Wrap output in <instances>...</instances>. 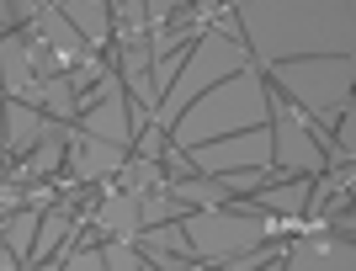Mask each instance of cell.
<instances>
[{
    "label": "cell",
    "instance_id": "cell-7",
    "mask_svg": "<svg viewBox=\"0 0 356 271\" xmlns=\"http://www.w3.org/2000/svg\"><path fill=\"white\" fill-rule=\"evenodd\" d=\"M309 192H314V176H277V181H266V186L245 192V202H250V208L277 213V218H293V224L303 229V213H309Z\"/></svg>",
    "mask_w": 356,
    "mask_h": 271
},
{
    "label": "cell",
    "instance_id": "cell-14",
    "mask_svg": "<svg viewBox=\"0 0 356 271\" xmlns=\"http://www.w3.org/2000/svg\"><path fill=\"white\" fill-rule=\"evenodd\" d=\"M59 202V181H27V208H48Z\"/></svg>",
    "mask_w": 356,
    "mask_h": 271
},
{
    "label": "cell",
    "instance_id": "cell-2",
    "mask_svg": "<svg viewBox=\"0 0 356 271\" xmlns=\"http://www.w3.org/2000/svg\"><path fill=\"white\" fill-rule=\"evenodd\" d=\"M266 122V75L261 64H239L234 75H223L213 90H202L176 122H170V144L176 149H192V144H208V138L239 133V128H261Z\"/></svg>",
    "mask_w": 356,
    "mask_h": 271
},
{
    "label": "cell",
    "instance_id": "cell-15",
    "mask_svg": "<svg viewBox=\"0 0 356 271\" xmlns=\"http://www.w3.org/2000/svg\"><path fill=\"white\" fill-rule=\"evenodd\" d=\"M0 144H6V96H0Z\"/></svg>",
    "mask_w": 356,
    "mask_h": 271
},
{
    "label": "cell",
    "instance_id": "cell-17",
    "mask_svg": "<svg viewBox=\"0 0 356 271\" xmlns=\"http://www.w3.org/2000/svg\"><path fill=\"white\" fill-rule=\"evenodd\" d=\"M186 6H192V0H186Z\"/></svg>",
    "mask_w": 356,
    "mask_h": 271
},
{
    "label": "cell",
    "instance_id": "cell-6",
    "mask_svg": "<svg viewBox=\"0 0 356 271\" xmlns=\"http://www.w3.org/2000/svg\"><path fill=\"white\" fill-rule=\"evenodd\" d=\"M122 160H128V149H118V144L86 133V128H70L64 170H70L74 181H106V176H118V170H122Z\"/></svg>",
    "mask_w": 356,
    "mask_h": 271
},
{
    "label": "cell",
    "instance_id": "cell-3",
    "mask_svg": "<svg viewBox=\"0 0 356 271\" xmlns=\"http://www.w3.org/2000/svg\"><path fill=\"white\" fill-rule=\"evenodd\" d=\"M261 75L298 101L319 128H335L346 106H351V80H356V54H298V59L261 64Z\"/></svg>",
    "mask_w": 356,
    "mask_h": 271
},
{
    "label": "cell",
    "instance_id": "cell-10",
    "mask_svg": "<svg viewBox=\"0 0 356 271\" xmlns=\"http://www.w3.org/2000/svg\"><path fill=\"white\" fill-rule=\"evenodd\" d=\"M38 213H43V208H27V202H22V208H11L6 218H0V250L16 261V271L27 266L32 234H38Z\"/></svg>",
    "mask_w": 356,
    "mask_h": 271
},
{
    "label": "cell",
    "instance_id": "cell-12",
    "mask_svg": "<svg viewBox=\"0 0 356 271\" xmlns=\"http://www.w3.org/2000/svg\"><path fill=\"white\" fill-rule=\"evenodd\" d=\"M102 271H149V256L138 250L134 240L106 234V240H102Z\"/></svg>",
    "mask_w": 356,
    "mask_h": 271
},
{
    "label": "cell",
    "instance_id": "cell-1",
    "mask_svg": "<svg viewBox=\"0 0 356 271\" xmlns=\"http://www.w3.org/2000/svg\"><path fill=\"white\" fill-rule=\"evenodd\" d=\"M229 11L255 64L356 48V0H239Z\"/></svg>",
    "mask_w": 356,
    "mask_h": 271
},
{
    "label": "cell",
    "instance_id": "cell-8",
    "mask_svg": "<svg viewBox=\"0 0 356 271\" xmlns=\"http://www.w3.org/2000/svg\"><path fill=\"white\" fill-rule=\"evenodd\" d=\"M64 128L59 117H48L43 106H27V101H6V160H22V154L38 144L43 133Z\"/></svg>",
    "mask_w": 356,
    "mask_h": 271
},
{
    "label": "cell",
    "instance_id": "cell-9",
    "mask_svg": "<svg viewBox=\"0 0 356 271\" xmlns=\"http://www.w3.org/2000/svg\"><path fill=\"white\" fill-rule=\"evenodd\" d=\"M64 11V22H70L80 38H86V48H112V6L106 0H54Z\"/></svg>",
    "mask_w": 356,
    "mask_h": 271
},
{
    "label": "cell",
    "instance_id": "cell-4",
    "mask_svg": "<svg viewBox=\"0 0 356 271\" xmlns=\"http://www.w3.org/2000/svg\"><path fill=\"white\" fill-rule=\"evenodd\" d=\"M239 64H250V48H245V38H229V32H218V27H208L202 38L192 43V54H186V64L176 69V80L165 85V96H160V106H154V128H165L170 133V122L186 112V106L202 96V90H213L223 75H234Z\"/></svg>",
    "mask_w": 356,
    "mask_h": 271
},
{
    "label": "cell",
    "instance_id": "cell-5",
    "mask_svg": "<svg viewBox=\"0 0 356 271\" xmlns=\"http://www.w3.org/2000/svg\"><path fill=\"white\" fill-rule=\"evenodd\" d=\"M282 266L287 271H351L356 266V240H341L330 229H309V234H298L282 250Z\"/></svg>",
    "mask_w": 356,
    "mask_h": 271
},
{
    "label": "cell",
    "instance_id": "cell-16",
    "mask_svg": "<svg viewBox=\"0 0 356 271\" xmlns=\"http://www.w3.org/2000/svg\"><path fill=\"white\" fill-rule=\"evenodd\" d=\"M223 6H239V0H223Z\"/></svg>",
    "mask_w": 356,
    "mask_h": 271
},
{
    "label": "cell",
    "instance_id": "cell-11",
    "mask_svg": "<svg viewBox=\"0 0 356 271\" xmlns=\"http://www.w3.org/2000/svg\"><path fill=\"white\" fill-rule=\"evenodd\" d=\"M181 213H186V202L170 192V181H160V186H149V192L138 197V229L165 224V218H181Z\"/></svg>",
    "mask_w": 356,
    "mask_h": 271
},
{
    "label": "cell",
    "instance_id": "cell-13",
    "mask_svg": "<svg viewBox=\"0 0 356 271\" xmlns=\"http://www.w3.org/2000/svg\"><path fill=\"white\" fill-rule=\"evenodd\" d=\"M43 112H48V117H59V122H80V106H74V90H70L64 75L43 80Z\"/></svg>",
    "mask_w": 356,
    "mask_h": 271
}]
</instances>
